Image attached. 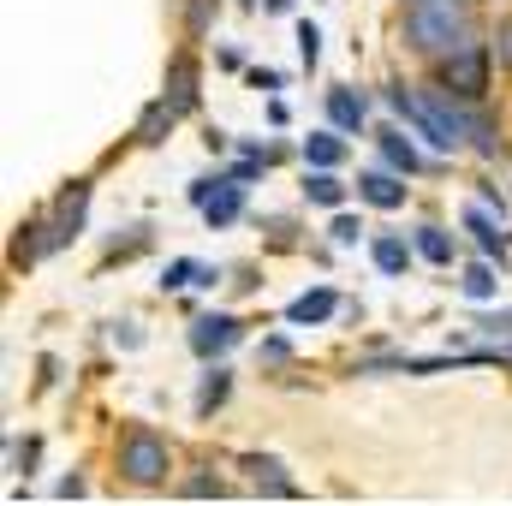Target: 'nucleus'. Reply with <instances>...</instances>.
<instances>
[{
  "instance_id": "obj_1",
  "label": "nucleus",
  "mask_w": 512,
  "mask_h": 506,
  "mask_svg": "<svg viewBox=\"0 0 512 506\" xmlns=\"http://www.w3.org/2000/svg\"><path fill=\"white\" fill-rule=\"evenodd\" d=\"M405 48L423 60H447L477 42V0H405Z\"/></svg>"
},
{
  "instance_id": "obj_2",
  "label": "nucleus",
  "mask_w": 512,
  "mask_h": 506,
  "mask_svg": "<svg viewBox=\"0 0 512 506\" xmlns=\"http://www.w3.org/2000/svg\"><path fill=\"white\" fill-rule=\"evenodd\" d=\"M114 459H120V477L137 483V489H155V483H167V471H173V447H167L155 429H143V423L120 435V453H114Z\"/></svg>"
},
{
  "instance_id": "obj_3",
  "label": "nucleus",
  "mask_w": 512,
  "mask_h": 506,
  "mask_svg": "<svg viewBox=\"0 0 512 506\" xmlns=\"http://www.w3.org/2000/svg\"><path fill=\"white\" fill-rule=\"evenodd\" d=\"M489 60H495V48H483V42H471V48L435 60L441 90H453L459 102H483V96H489Z\"/></svg>"
},
{
  "instance_id": "obj_4",
  "label": "nucleus",
  "mask_w": 512,
  "mask_h": 506,
  "mask_svg": "<svg viewBox=\"0 0 512 506\" xmlns=\"http://www.w3.org/2000/svg\"><path fill=\"white\" fill-rule=\"evenodd\" d=\"M84 203H90V185H84V179H72V185L60 191V203H54L48 245H66V239H78V227H84Z\"/></svg>"
},
{
  "instance_id": "obj_5",
  "label": "nucleus",
  "mask_w": 512,
  "mask_h": 506,
  "mask_svg": "<svg viewBox=\"0 0 512 506\" xmlns=\"http://www.w3.org/2000/svg\"><path fill=\"white\" fill-rule=\"evenodd\" d=\"M239 340V322L233 316H197L191 322V352L197 358H215V352H227Z\"/></svg>"
},
{
  "instance_id": "obj_6",
  "label": "nucleus",
  "mask_w": 512,
  "mask_h": 506,
  "mask_svg": "<svg viewBox=\"0 0 512 506\" xmlns=\"http://www.w3.org/2000/svg\"><path fill=\"white\" fill-rule=\"evenodd\" d=\"M239 209H245V185L239 179H221L209 191V203H203V221L209 227H227V221H239Z\"/></svg>"
},
{
  "instance_id": "obj_7",
  "label": "nucleus",
  "mask_w": 512,
  "mask_h": 506,
  "mask_svg": "<svg viewBox=\"0 0 512 506\" xmlns=\"http://www.w3.org/2000/svg\"><path fill=\"white\" fill-rule=\"evenodd\" d=\"M358 197H364L370 209H399V203H405V185H399V173L376 167V173H364V179H358Z\"/></svg>"
},
{
  "instance_id": "obj_8",
  "label": "nucleus",
  "mask_w": 512,
  "mask_h": 506,
  "mask_svg": "<svg viewBox=\"0 0 512 506\" xmlns=\"http://www.w3.org/2000/svg\"><path fill=\"white\" fill-rule=\"evenodd\" d=\"M507 221V215H501ZM501 221L489 215V209H465V233L477 239V251L483 256H507V233H501Z\"/></svg>"
},
{
  "instance_id": "obj_9",
  "label": "nucleus",
  "mask_w": 512,
  "mask_h": 506,
  "mask_svg": "<svg viewBox=\"0 0 512 506\" xmlns=\"http://www.w3.org/2000/svg\"><path fill=\"white\" fill-rule=\"evenodd\" d=\"M376 143H382V161L393 167V173H423V155H417V143L405 137V131H376Z\"/></svg>"
},
{
  "instance_id": "obj_10",
  "label": "nucleus",
  "mask_w": 512,
  "mask_h": 506,
  "mask_svg": "<svg viewBox=\"0 0 512 506\" xmlns=\"http://www.w3.org/2000/svg\"><path fill=\"white\" fill-rule=\"evenodd\" d=\"M167 102H173L179 114H191V108H197V66H191V54H179V60H173V72H167Z\"/></svg>"
},
{
  "instance_id": "obj_11",
  "label": "nucleus",
  "mask_w": 512,
  "mask_h": 506,
  "mask_svg": "<svg viewBox=\"0 0 512 506\" xmlns=\"http://www.w3.org/2000/svg\"><path fill=\"white\" fill-rule=\"evenodd\" d=\"M340 310V298L328 292V286H316V292H298L292 304H286V322H328Z\"/></svg>"
},
{
  "instance_id": "obj_12",
  "label": "nucleus",
  "mask_w": 512,
  "mask_h": 506,
  "mask_svg": "<svg viewBox=\"0 0 512 506\" xmlns=\"http://www.w3.org/2000/svg\"><path fill=\"white\" fill-rule=\"evenodd\" d=\"M328 120H334V131H358L364 126V96H352V90H328Z\"/></svg>"
},
{
  "instance_id": "obj_13",
  "label": "nucleus",
  "mask_w": 512,
  "mask_h": 506,
  "mask_svg": "<svg viewBox=\"0 0 512 506\" xmlns=\"http://www.w3.org/2000/svg\"><path fill=\"white\" fill-rule=\"evenodd\" d=\"M304 161H310V167H340V161H346L340 131H316V137H304Z\"/></svg>"
},
{
  "instance_id": "obj_14",
  "label": "nucleus",
  "mask_w": 512,
  "mask_h": 506,
  "mask_svg": "<svg viewBox=\"0 0 512 506\" xmlns=\"http://www.w3.org/2000/svg\"><path fill=\"white\" fill-rule=\"evenodd\" d=\"M173 120H179V108L161 96L155 108H143V120H137V143H161V131H173Z\"/></svg>"
},
{
  "instance_id": "obj_15",
  "label": "nucleus",
  "mask_w": 512,
  "mask_h": 506,
  "mask_svg": "<svg viewBox=\"0 0 512 506\" xmlns=\"http://www.w3.org/2000/svg\"><path fill=\"white\" fill-rule=\"evenodd\" d=\"M370 256H376V268H382V274H405V268H411V245H405V239H393V233H382V239L370 245Z\"/></svg>"
},
{
  "instance_id": "obj_16",
  "label": "nucleus",
  "mask_w": 512,
  "mask_h": 506,
  "mask_svg": "<svg viewBox=\"0 0 512 506\" xmlns=\"http://www.w3.org/2000/svg\"><path fill=\"white\" fill-rule=\"evenodd\" d=\"M304 197H310V203H322V209H334V203L346 197V185L334 179V167H316V173H310V185H304Z\"/></svg>"
},
{
  "instance_id": "obj_17",
  "label": "nucleus",
  "mask_w": 512,
  "mask_h": 506,
  "mask_svg": "<svg viewBox=\"0 0 512 506\" xmlns=\"http://www.w3.org/2000/svg\"><path fill=\"white\" fill-rule=\"evenodd\" d=\"M459 286H465V298H477V304H483V298H495V286H501V280H495V268H489V262H471Z\"/></svg>"
},
{
  "instance_id": "obj_18",
  "label": "nucleus",
  "mask_w": 512,
  "mask_h": 506,
  "mask_svg": "<svg viewBox=\"0 0 512 506\" xmlns=\"http://www.w3.org/2000/svg\"><path fill=\"white\" fill-rule=\"evenodd\" d=\"M417 251L429 256V262H441V268H447V262H453V239H447L441 227H417Z\"/></svg>"
},
{
  "instance_id": "obj_19",
  "label": "nucleus",
  "mask_w": 512,
  "mask_h": 506,
  "mask_svg": "<svg viewBox=\"0 0 512 506\" xmlns=\"http://www.w3.org/2000/svg\"><path fill=\"white\" fill-rule=\"evenodd\" d=\"M227 393H233V376H227V370H215V376L203 381V393H197V411L209 417V411H215V405H221Z\"/></svg>"
},
{
  "instance_id": "obj_20",
  "label": "nucleus",
  "mask_w": 512,
  "mask_h": 506,
  "mask_svg": "<svg viewBox=\"0 0 512 506\" xmlns=\"http://www.w3.org/2000/svg\"><path fill=\"white\" fill-rule=\"evenodd\" d=\"M298 54H304V66H310V72H316V60H322V30H316V24H310V18H304V24H298Z\"/></svg>"
},
{
  "instance_id": "obj_21",
  "label": "nucleus",
  "mask_w": 512,
  "mask_h": 506,
  "mask_svg": "<svg viewBox=\"0 0 512 506\" xmlns=\"http://www.w3.org/2000/svg\"><path fill=\"white\" fill-rule=\"evenodd\" d=\"M209 18H215V0H191V12H185L191 36H203V30H209Z\"/></svg>"
},
{
  "instance_id": "obj_22",
  "label": "nucleus",
  "mask_w": 512,
  "mask_h": 506,
  "mask_svg": "<svg viewBox=\"0 0 512 506\" xmlns=\"http://www.w3.org/2000/svg\"><path fill=\"white\" fill-rule=\"evenodd\" d=\"M495 60L512 72V18H501V30H495Z\"/></svg>"
},
{
  "instance_id": "obj_23",
  "label": "nucleus",
  "mask_w": 512,
  "mask_h": 506,
  "mask_svg": "<svg viewBox=\"0 0 512 506\" xmlns=\"http://www.w3.org/2000/svg\"><path fill=\"white\" fill-rule=\"evenodd\" d=\"M358 233H364V227H358L352 215H340V221H334V239H340V245H358Z\"/></svg>"
},
{
  "instance_id": "obj_24",
  "label": "nucleus",
  "mask_w": 512,
  "mask_h": 506,
  "mask_svg": "<svg viewBox=\"0 0 512 506\" xmlns=\"http://www.w3.org/2000/svg\"><path fill=\"white\" fill-rule=\"evenodd\" d=\"M185 495H227V483L221 477H197V483H185Z\"/></svg>"
},
{
  "instance_id": "obj_25",
  "label": "nucleus",
  "mask_w": 512,
  "mask_h": 506,
  "mask_svg": "<svg viewBox=\"0 0 512 506\" xmlns=\"http://www.w3.org/2000/svg\"><path fill=\"white\" fill-rule=\"evenodd\" d=\"M12 465L30 471V465H36V441H18V447H12Z\"/></svg>"
},
{
  "instance_id": "obj_26",
  "label": "nucleus",
  "mask_w": 512,
  "mask_h": 506,
  "mask_svg": "<svg viewBox=\"0 0 512 506\" xmlns=\"http://www.w3.org/2000/svg\"><path fill=\"white\" fill-rule=\"evenodd\" d=\"M286 6H292V0H268V12H286Z\"/></svg>"
},
{
  "instance_id": "obj_27",
  "label": "nucleus",
  "mask_w": 512,
  "mask_h": 506,
  "mask_svg": "<svg viewBox=\"0 0 512 506\" xmlns=\"http://www.w3.org/2000/svg\"><path fill=\"white\" fill-rule=\"evenodd\" d=\"M245 6H256V0H245Z\"/></svg>"
}]
</instances>
